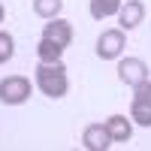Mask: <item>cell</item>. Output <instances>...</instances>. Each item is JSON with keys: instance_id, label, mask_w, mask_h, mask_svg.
Segmentation results:
<instances>
[{"instance_id": "obj_1", "label": "cell", "mask_w": 151, "mask_h": 151, "mask_svg": "<svg viewBox=\"0 0 151 151\" xmlns=\"http://www.w3.org/2000/svg\"><path fill=\"white\" fill-rule=\"evenodd\" d=\"M36 88H40L45 97H52V100L67 97L70 79H67L64 60H58V64H42V60H40V67H36Z\"/></svg>"}, {"instance_id": "obj_10", "label": "cell", "mask_w": 151, "mask_h": 151, "mask_svg": "<svg viewBox=\"0 0 151 151\" xmlns=\"http://www.w3.org/2000/svg\"><path fill=\"white\" fill-rule=\"evenodd\" d=\"M64 52L67 48L64 45H58V42H52V40H40V45H36V58L42 60V64H58V60H64Z\"/></svg>"}, {"instance_id": "obj_2", "label": "cell", "mask_w": 151, "mask_h": 151, "mask_svg": "<svg viewBox=\"0 0 151 151\" xmlns=\"http://www.w3.org/2000/svg\"><path fill=\"white\" fill-rule=\"evenodd\" d=\"M130 118L139 127H151V79L133 88V100H130Z\"/></svg>"}, {"instance_id": "obj_6", "label": "cell", "mask_w": 151, "mask_h": 151, "mask_svg": "<svg viewBox=\"0 0 151 151\" xmlns=\"http://www.w3.org/2000/svg\"><path fill=\"white\" fill-rule=\"evenodd\" d=\"M82 145L88 151H109L112 145H115V139H112V133L106 124H88V127L82 130Z\"/></svg>"}, {"instance_id": "obj_8", "label": "cell", "mask_w": 151, "mask_h": 151, "mask_svg": "<svg viewBox=\"0 0 151 151\" xmlns=\"http://www.w3.org/2000/svg\"><path fill=\"white\" fill-rule=\"evenodd\" d=\"M142 18H145V6H142V0H127V3H121V9H118V24H121V30H133V27H139Z\"/></svg>"}, {"instance_id": "obj_11", "label": "cell", "mask_w": 151, "mask_h": 151, "mask_svg": "<svg viewBox=\"0 0 151 151\" xmlns=\"http://www.w3.org/2000/svg\"><path fill=\"white\" fill-rule=\"evenodd\" d=\"M118 9H121V0H91V15L97 21H103L109 15H118Z\"/></svg>"}, {"instance_id": "obj_14", "label": "cell", "mask_w": 151, "mask_h": 151, "mask_svg": "<svg viewBox=\"0 0 151 151\" xmlns=\"http://www.w3.org/2000/svg\"><path fill=\"white\" fill-rule=\"evenodd\" d=\"M0 21H3V3H0Z\"/></svg>"}, {"instance_id": "obj_5", "label": "cell", "mask_w": 151, "mask_h": 151, "mask_svg": "<svg viewBox=\"0 0 151 151\" xmlns=\"http://www.w3.org/2000/svg\"><path fill=\"white\" fill-rule=\"evenodd\" d=\"M118 79L127 85V88H136L148 79V64L142 58H121L118 64Z\"/></svg>"}, {"instance_id": "obj_4", "label": "cell", "mask_w": 151, "mask_h": 151, "mask_svg": "<svg viewBox=\"0 0 151 151\" xmlns=\"http://www.w3.org/2000/svg\"><path fill=\"white\" fill-rule=\"evenodd\" d=\"M124 30L121 27H115V30H103L97 36V58H103V60H115V58H121V52H124Z\"/></svg>"}, {"instance_id": "obj_9", "label": "cell", "mask_w": 151, "mask_h": 151, "mask_svg": "<svg viewBox=\"0 0 151 151\" xmlns=\"http://www.w3.org/2000/svg\"><path fill=\"white\" fill-rule=\"evenodd\" d=\"M106 127H109V133H112L115 142H130V136H133V124H130L127 115H109Z\"/></svg>"}, {"instance_id": "obj_13", "label": "cell", "mask_w": 151, "mask_h": 151, "mask_svg": "<svg viewBox=\"0 0 151 151\" xmlns=\"http://www.w3.org/2000/svg\"><path fill=\"white\" fill-rule=\"evenodd\" d=\"M12 55H15V40H12V33L0 30V64H6Z\"/></svg>"}, {"instance_id": "obj_12", "label": "cell", "mask_w": 151, "mask_h": 151, "mask_svg": "<svg viewBox=\"0 0 151 151\" xmlns=\"http://www.w3.org/2000/svg\"><path fill=\"white\" fill-rule=\"evenodd\" d=\"M60 9H64V0H33V12L40 18H58L60 15Z\"/></svg>"}, {"instance_id": "obj_3", "label": "cell", "mask_w": 151, "mask_h": 151, "mask_svg": "<svg viewBox=\"0 0 151 151\" xmlns=\"http://www.w3.org/2000/svg\"><path fill=\"white\" fill-rule=\"evenodd\" d=\"M27 100H30V79H24V76H6L0 82V103L21 106Z\"/></svg>"}, {"instance_id": "obj_7", "label": "cell", "mask_w": 151, "mask_h": 151, "mask_svg": "<svg viewBox=\"0 0 151 151\" xmlns=\"http://www.w3.org/2000/svg\"><path fill=\"white\" fill-rule=\"evenodd\" d=\"M42 36L67 48V45L73 42V24L64 21V18H48V21H45V27H42Z\"/></svg>"}]
</instances>
